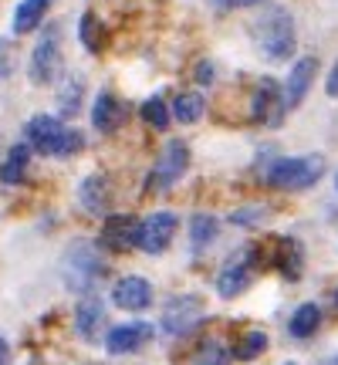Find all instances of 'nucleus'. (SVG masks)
Here are the masks:
<instances>
[{
    "mask_svg": "<svg viewBox=\"0 0 338 365\" xmlns=\"http://www.w3.org/2000/svg\"><path fill=\"white\" fill-rule=\"evenodd\" d=\"M250 41L264 61H287L298 48L295 17L285 7H264L250 24Z\"/></svg>",
    "mask_w": 338,
    "mask_h": 365,
    "instance_id": "nucleus-1",
    "label": "nucleus"
},
{
    "mask_svg": "<svg viewBox=\"0 0 338 365\" xmlns=\"http://www.w3.org/2000/svg\"><path fill=\"white\" fill-rule=\"evenodd\" d=\"M27 149H38L41 156H75L85 139L81 132L65 129V122L54 115H34L27 122Z\"/></svg>",
    "mask_w": 338,
    "mask_h": 365,
    "instance_id": "nucleus-2",
    "label": "nucleus"
},
{
    "mask_svg": "<svg viewBox=\"0 0 338 365\" xmlns=\"http://www.w3.org/2000/svg\"><path fill=\"white\" fill-rule=\"evenodd\" d=\"M325 176V159L312 153V156H285L267 170V182L274 190H308Z\"/></svg>",
    "mask_w": 338,
    "mask_h": 365,
    "instance_id": "nucleus-3",
    "label": "nucleus"
},
{
    "mask_svg": "<svg viewBox=\"0 0 338 365\" xmlns=\"http://www.w3.org/2000/svg\"><path fill=\"white\" fill-rule=\"evenodd\" d=\"M61 274L71 291H91L105 277V261L91 244H71V250L61 261Z\"/></svg>",
    "mask_w": 338,
    "mask_h": 365,
    "instance_id": "nucleus-4",
    "label": "nucleus"
},
{
    "mask_svg": "<svg viewBox=\"0 0 338 365\" xmlns=\"http://www.w3.org/2000/svg\"><path fill=\"white\" fill-rule=\"evenodd\" d=\"M61 71V24H44L38 34V44L31 51L27 75L34 85H51Z\"/></svg>",
    "mask_w": 338,
    "mask_h": 365,
    "instance_id": "nucleus-5",
    "label": "nucleus"
},
{
    "mask_svg": "<svg viewBox=\"0 0 338 365\" xmlns=\"http://www.w3.org/2000/svg\"><path fill=\"white\" fill-rule=\"evenodd\" d=\"M176 213H169V210H159V213H149L145 220H139L135 227V247L145 250V254H163L169 247V240L176 234Z\"/></svg>",
    "mask_w": 338,
    "mask_h": 365,
    "instance_id": "nucleus-6",
    "label": "nucleus"
},
{
    "mask_svg": "<svg viewBox=\"0 0 338 365\" xmlns=\"http://www.w3.org/2000/svg\"><path fill=\"white\" fill-rule=\"evenodd\" d=\"M200 314H203V298L180 294V298H173L166 308H163V331H166V335H186V331L200 322Z\"/></svg>",
    "mask_w": 338,
    "mask_h": 365,
    "instance_id": "nucleus-7",
    "label": "nucleus"
},
{
    "mask_svg": "<svg viewBox=\"0 0 338 365\" xmlns=\"http://www.w3.org/2000/svg\"><path fill=\"white\" fill-rule=\"evenodd\" d=\"M250 115L254 122H267V125H277L285 118V98H281V85L274 78H260L257 88H254V98H250Z\"/></svg>",
    "mask_w": 338,
    "mask_h": 365,
    "instance_id": "nucleus-8",
    "label": "nucleus"
},
{
    "mask_svg": "<svg viewBox=\"0 0 338 365\" xmlns=\"http://www.w3.org/2000/svg\"><path fill=\"white\" fill-rule=\"evenodd\" d=\"M186 166H190V149H186V143H180V139L166 143L163 156L156 159V170H153V186H156V190H169V186L186 173Z\"/></svg>",
    "mask_w": 338,
    "mask_h": 365,
    "instance_id": "nucleus-9",
    "label": "nucleus"
},
{
    "mask_svg": "<svg viewBox=\"0 0 338 365\" xmlns=\"http://www.w3.org/2000/svg\"><path fill=\"white\" fill-rule=\"evenodd\" d=\"M149 339H153V325H145V322H126V325H116L105 335V349H108V355H132V352H139Z\"/></svg>",
    "mask_w": 338,
    "mask_h": 365,
    "instance_id": "nucleus-10",
    "label": "nucleus"
},
{
    "mask_svg": "<svg viewBox=\"0 0 338 365\" xmlns=\"http://www.w3.org/2000/svg\"><path fill=\"white\" fill-rule=\"evenodd\" d=\"M112 301L122 312H143L153 304V284L145 277H122L112 287Z\"/></svg>",
    "mask_w": 338,
    "mask_h": 365,
    "instance_id": "nucleus-11",
    "label": "nucleus"
},
{
    "mask_svg": "<svg viewBox=\"0 0 338 365\" xmlns=\"http://www.w3.org/2000/svg\"><path fill=\"white\" fill-rule=\"evenodd\" d=\"M126 122V108L112 91H98L95 102H91V125L98 132H116Z\"/></svg>",
    "mask_w": 338,
    "mask_h": 365,
    "instance_id": "nucleus-12",
    "label": "nucleus"
},
{
    "mask_svg": "<svg viewBox=\"0 0 338 365\" xmlns=\"http://www.w3.org/2000/svg\"><path fill=\"white\" fill-rule=\"evenodd\" d=\"M314 71H318V61H314V58H301V61H295V68H291V75H287V81H285V105L287 108L301 105V98H304L308 88H312Z\"/></svg>",
    "mask_w": 338,
    "mask_h": 365,
    "instance_id": "nucleus-13",
    "label": "nucleus"
},
{
    "mask_svg": "<svg viewBox=\"0 0 338 365\" xmlns=\"http://www.w3.org/2000/svg\"><path fill=\"white\" fill-rule=\"evenodd\" d=\"M105 322V304L95 294L78 301V312H75V328H78L81 339H95L98 335V328Z\"/></svg>",
    "mask_w": 338,
    "mask_h": 365,
    "instance_id": "nucleus-14",
    "label": "nucleus"
},
{
    "mask_svg": "<svg viewBox=\"0 0 338 365\" xmlns=\"http://www.w3.org/2000/svg\"><path fill=\"white\" fill-rule=\"evenodd\" d=\"M250 284V267L244 261H234L227 264L220 271V277H217V294L220 298H237V294H244Z\"/></svg>",
    "mask_w": 338,
    "mask_h": 365,
    "instance_id": "nucleus-15",
    "label": "nucleus"
},
{
    "mask_svg": "<svg viewBox=\"0 0 338 365\" xmlns=\"http://www.w3.org/2000/svg\"><path fill=\"white\" fill-rule=\"evenodd\" d=\"M51 7V0H21L14 11V34H31L38 31V24L44 21V14Z\"/></svg>",
    "mask_w": 338,
    "mask_h": 365,
    "instance_id": "nucleus-16",
    "label": "nucleus"
},
{
    "mask_svg": "<svg viewBox=\"0 0 338 365\" xmlns=\"http://www.w3.org/2000/svg\"><path fill=\"white\" fill-rule=\"evenodd\" d=\"M135 227H139V220H132V217H112V220L105 223L102 240L116 250L135 247Z\"/></svg>",
    "mask_w": 338,
    "mask_h": 365,
    "instance_id": "nucleus-17",
    "label": "nucleus"
},
{
    "mask_svg": "<svg viewBox=\"0 0 338 365\" xmlns=\"http://www.w3.org/2000/svg\"><path fill=\"white\" fill-rule=\"evenodd\" d=\"M27 163H31V149L27 145H14L11 153H7V159L0 163V182L4 186H17V182L24 180Z\"/></svg>",
    "mask_w": 338,
    "mask_h": 365,
    "instance_id": "nucleus-18",
    "label": "nucleus"
},
{
    "mask_svg": "<svg viewBox=\"0 0 338 365\" xmlns=\"http://www.w3.org/2000/svg\"><path fill=\"white\" fill-rule=\"evenodd\" d=\"M81 207L91 210V213H105L108 210V182L105 176H88L81 182Z\"/></svg>",
    "mask_w": 338,
    "mask_h": 365,
    "instance_id": "nucleus-19",
    "label": "nucleus"
},
{
    "mask_svg": "<svg viewBox=\"0 0 338 365\" xmlns=\"http://www.w3.org/2000/svg\"><path fill=\"white\" fill-rule=\"evenodd\" d=\"M203 108H207V102H203L200 91H183V95H176L169 115L176 118V122H183V125H190V122H196V118L203 115Z\"/></svg>",
    "mask_w": 338,
    "mask_h": 365,
    "instance_id": "nucleus-20",
    "label": "nucleus"
},
{
    "mask_svg": "<svg viewBox=\"0 0 338 365\" xmlns=\"http://www.w3.org/2000/svg\"><path fill=\"white\" fill-rule=\"evenodd\" d=\"M318 325H322V308L308 301V304H301L298 312L291 314V325L287 328H291V335H295V339H308V335L318 331Z\"/></svg>",
    "mask_w": 338,
    "mask_h": 365,
    "instance_id": "nucleus-21",
    "label": "nucleus"
},
{
    "mask_svg": "<svg viewBox=\"0 0 338 365\" xmlns=\"http://www.w3.org/2000/svg\"><path fill=\"white\" fill-rule=\"evenodd\" d=\"M217 220L210 217V213H196L193 220H190V244H193V250H203L210 247L213 240H217Z\"/></svg>",
    "mask_w": 338,
    "mask_h": 365,
    "instance_id": "nucleus-22",
    "label": "nucleus"
},
{
    "mask_svg": "<svg viewBox=\"0 0 338 365\" xmlns=\"http://www.w3.org/2000/svg\"><path fill=\"white\" fill-rule=\"evenodd\" d=\"M81 95H85V81H81L78 75H68V78L61 81V88H58V105H61L65 115H78Z\"/></svg>",
    "mask_w": 338,
    "mask_h": 365,
    "instance_id": "nucleus-23",
    "label": "nucleus"
},
{
    "mask_svg": "<svg viewBox=\"0 0 338 365\" xmlns=\"http://www.w3.org/2000/svg\"><path fill=\"white\" fill-rule=\"evenodd\" d=\"M78 34H81V44L88 48L91 54H102L105 48V27L98 24V17L95 14H81V27H78Z\"/></svg>",
    "mask_w": 338,
    "mask_h": 365,
    "instance_id": "nucleus-24",
    "label": "nucleus"
},
{
    "mask_svg": "<svg viewBox=\"0 0 338 365\" xmlns=\"http://www.w3.org/2000/svg\"><path fill=\"white\" fill-rule=\"evenodd\" d=\"M277 267H281V274H285L287 281H298V274H301V247L295 244V240H281V244H277Z\"/></svg>",
    "mask_w": 338,
    "mask_h": 365,
    "instance_id": "nucleus-25",
    "label": "nucleus"
},
{
    "mask_svg": "<svg viewBox=\"0 0 338 365\" xmlns=\"http://www.w3.org/2000/svg\"><path fill=\"white\" fill-rule=\"evenodd\" d=\"M143 118L153 129L163 132L169 125V105L163 102V98H149V102H143Z\"/></svg>",
    "mask_w": 338,
    "mask_h": 365,
    "instance_id": "nucleus-26",
    "label": "nucleus"
},
{
    "mask_svg": "<svg viewBox=\"0 0 338 365\" xmlns=\"http://www.w3.org/2000/svg\"><path fill=\"white\" fill-rule=\"evenodd\" d=\"M264 349H267V335H264V331H247V335L240 339V345H237V359L250 362V359H257Z\"/></svg>",
    "mask_w": 338,
    "mask_h": 365,
    "instance_id": "nucleus-27",
    "label": "nucleus"
},
{
    "mask_svg": "<svg viewBox=\"0 0 338 365\" xmlns=\"http://www.w3.org/2000/svg\"><path fill=\"white\" fill-rule=\"evenodd\" d=\"M264 213L267 210L264 207H247V210H237V213H230V223H237V227H254V223L264 220Z\"/></svg>",
    "mask_w": 338,
    "mask_h": 365,
    "instance_id": "nucleus-28",
    "label": "nucleus"
},
{
    "mask_svg": "<svg viewBox=\"0 0 338 365\" xmlns=\"http://www.w3.org/2000/svg\"><path fill=\"white\" fill-rule=\"evenodd\" d=\"M200 365H227V352L220 345H207L203 355H200Z\"/></svg>",
    "mask_w": 338,
    "mask_h": 365,
    "instance_id": "nucleus-29",
    "label": "nucleus"
},
{
    "mask_svg": "<svg viewBox=\"0 0 338 365\" xmlns=\"http://www.w3.org/2000/svg\"><path fill=\"white\" fill-rule=\"evenodd\" d=\"M7 71H11V44L0 38V78H4Z\"/></svg>",
    "mask_w": 338,
    "mask_h": 365,
    "instance_id": "nucleus-30",
    "label": "nucleus"
},
{
    "mask_svg": "<svg viewBox=\"0 0 338 365\" xmlns=\"http://www.w3.org/2000/svg\"><path fill=\"white\" fill-rule=\"evenodd\" d=\"M325 91H328V95H332V98H338V61H335V65H332V71H328Z\"/></svg>",
    "mask_w": 338,
    "mask_h": 365,
    "instance_id": "nucleus-31",
    "label": "nucleus"
},
{
    "mask_svg": "<svg viewBox=\"0 0 338 365\" xmlns=\"http://www.w3.org/2000/svg\"><path fill=\"white\" fill-rule=\"evenodd\" d=\"M196 81H203V85H207V81H213V78H210V65H207V61H203V65H196Z\"/></svg>",
    "mask_w": 338,
    "mask_h": 365,
    "instance_id": "nucleus-32",
    "label": "nucleus"
},
{
    "mask_svg": "<svg viewBox=\"0 0 338 365\" xmlns=\"http://www.w3.org/2000/svg\"><path fill=\"white\" fill-rule=\"evenodd\" d=\"M260 0H223V7H254Z\"/></svg>",
    "mask_w": 338,
    "mask_h": 365,
    "instance_id": "nucleus-33",
    "label": "nucleus"
},
{
    "mask_svg": "<svg viewBox=\"0 0 338 365\" xmlns=\"http://www.w3.org/2000/svg\"><path fill=\"white\" fill-rule=\"evenodd\" d=\"M7 362V341H4V335H0V365Z\"/></svg>",
    "mask_w": 338,
    "mask_h": 365,
    "instance_id": "nucleus-34",
    "label": "nucleus"
},
{
    "mask_svg": "<svg viewBox=\"0 0 338 365\" xmlns=\"http://www.w3.org/2000/svg\"><path fill=\"white\" fill-rule=\"evenodd\" d=\"M322 365H338V355H335V359H328V362H322Z\"/></svg>",
    "mask_w": 338,
    "mask_h": 365,
    "instance_id": "nucleus-35",
    "label": "nucleus"
},
{
    "mask_svg": "<svg viewBox=\"0 0 338 365\" xmlns=\"http://www.w3.org/2000/svg\"><path fill=\"white\" fill-rule=\"evenodd\" d=\"M335 304H338V291H335Z\"/></svg>",
    "mask_w": 338,
    "mask_h": 365,
    "instance_id": "nucleus-36",
    "label": "nucleus"
}]
</instances>
